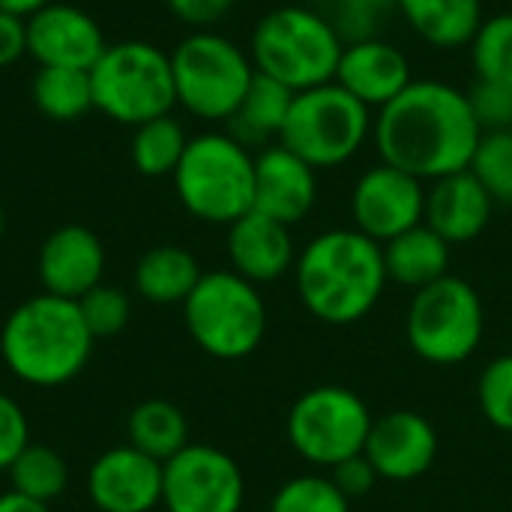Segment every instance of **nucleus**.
<instances>
[{
  "label": "nucleus",
  "instance_id": "f257e3e1",
  "mask_svg": "<svg viewBox=\"0 0 512 512\" xmlns=\"http://www.w3.org/2000/svg\"><path fill=\"white\" fill-rule=\"evenodd\" d=\"M480 138L483 126L468 93L435 78H414L390 105L375 111L372 123L381 162L423 183L468 171Z\"/></svg>",
  "mask_w": 512,
  "mask_h": 512
},
{
  "label": "nucleus",
  "instance_id": "f03ea898",
  "mask_svg": "<svg viewBox=\"0 0 512 512\" xmlns=\"http://www.w3.org/2000/svg\"><path fill=\"white\" fill-rule=\"evenodd\" d=\"M387 282L384 246L357 228L321 231L297 252V297L321 324L351 327L363 321L378 306Z\"/></svg>",
  "mask_w": 512,
  "mask_h": 512
},
{
  "label": "nucleus",
  "instance_id": "7ed1b4c3",
  "mask_svg": "<svg viewBox=\"0 0 512 512\" xmlns=\"http://www.w3.org/2000/svg\"><path fill=\"white\" fill-rule=\"evenodd\" d=\"M78 300L36 294L15 306L0 327V357L9 375L27 387L51 390L75 381L93 354Z\"/></svg>",
  "mask_w": 512,
  "mask_h": 512
},
{
  "label": "nucleus",
  "instance_id": "20e7f679",
  "mask_svg": "<svg viewBox=\"0 0 512 512\" xmlns=\"http://www.w3.org/2000/svg\"><path fill=\"white\" fill-rule=\"evenodd\" d=\"M345 39L315 6H276L252 30L249 57L255 72L294 93L336 81Z\"/></svg>",
  "mask_w": 512,
  "mask_h": 512
},
{
  "label": "nucleus",
  "instance_id": "39448f33",
  "mask_svg": "<svg viewBox=\"0 0 512 512\" xmlns=\"http://www.w3.org/2000/svg\"><path fill=\"white\" fill-rule=\"evenodd\" d=\"M171 177L183 210L207 225H231L255 204V156L228 132L189 138Z\"/></svg>",
  "mask_w": 512,
  "mask_h": 512
},
{
  "label": "nucleus",
  "instance_id": "423d86ee",
  "mask_svg": "<svg viewBox=\"0 0 512 512\" xmlns=\"http://www.w3.org/2000/svg\"><path fill=\"white\" fill-rule=\"evenodd\" d=\"M192 342L213 360H246L267 336V303L249 279L234 270H210L183 303Z\"/></svg>",
  "mask_w": 512,
  "mask_h": 512
},
{
  "label": "nucleus",
  "instance_id": "0eeeda50",
  "mask_svg": "<svg viewBox=\"0 0 512 512\" xmlns=\"http://www.w3.org/2000/svg\"><path fill=\"white\" fill-rule=\"evenodd\" d=\"M90 84L93 108L132 129L177 105L171 54L144 39L108 45L90 69Z\"/></svg>",
  "mask_w": 512,
  "mask_h": 512
},
{
  "label": "nucleus",
  "instance_id": "6e6552de",
  "mask_svg": "<svg viewBox=\"0 0 512 512\" xmlns=\"http://www.w3.org/2000/svg\"><path fill=\"white\" fill-rule=\"evenodd\" d=\"M177 105L204 123H228L243 102L255 66L252 57L216 30H192L171 51Z\"/></svg>",
  "mask_w": 512,
  "mask_h": 512
},
{
  "label": "nucleus",
  "instance_id": "1a4fd4ad",
  "mask_svg": "<svg viewBox=\"0 0 512 512\" xmlns=\"http://www.w3.org/2000/svg\"><path fill=\"white\" fill-rule=\"evenodd\" d=\"M486 333V309L480 291L462 276L414 291L405 312V339L411 351L432 366H459L471 360Z\"/></svg>",
  "mask_w": 512,
  "mask_h": 512
},
{
  "label": "nucleus",
  "instance_id": "9d476101",
  "mask_svg": "<svg viewBox=\"0 0 512 512\" xmlns=\"http://www.w3.org/2000/svg\"><path fill=\"white\" fill-rule=\"evenodd\" d=\"M375 114L336 81L294 93L279 144L309 162L315 171H330L351 162L372 138Z\"/></svg>",
  "mask_w": 512,
  "mask_h": 512
},
{
  "label": "nucleus",
  "instance_id": "9b49d317",
  "mask_svg": "<svg viewBox=\"0 0 512 512\" xmlns=\"http://www.w3.org/2000/svg\"><path fill=\"white\" fill-rule=\"evenodd\" d=\"M372 420L375 417L360 393L339 384H321L294 399L285 417V435L303 462L336 468L363 453Z\"/></svg>",
  "mask_w": 512,
  "mask_h": 512
},
{
  "label": "nucleus",
  "instance_id": "f8f14e48",
  "mask_svg": "<svg viewBox=\"0 0 512 512\" xmlns=\"http://www.w3.org/2000/svg\"><path fill=\"white\" fill-rule=\"evenodd\" d=\"M246 477L234 456L210 444H189L162 465L165 512H243Z\"/></svg>",
  "mask_w": 512,
  "mask_h": 512
},
{
  "label": "nucleus",
  "instance_id": "ddd939ff",
  "mask_svg": "<svg viewBox=\"0 0 512 512\" xmlns=\"http://www.w3.org/2000/svg\"><path fill=\"white\" fill-rule=\"evenodd\" d=\"M423 213L426 183L387 162H378L369 171H363L351 189L354 228L381 246L420 225Z\"/></svg>",
  "mask_w": 512,
  "mask_h": 512
},
{
  "label": "nucleus",
  "instance_id": "4468645a",
  "mask_svg": "<svg viewBox=\"0 0 512 512\" xmlns=\"http://www.w3.org/2000/svg\"><path fill=\"white\" fill-rule=\"evenodd\" d=\"M27 21V54L39 66L93 69L108 48L99 21L72 3H45Z\"/></svg>",
  "mask_w": 512,
  "mask_h": 512
},
{
  "label": "nucleus",
  "instance_id": "2eb2a0df",
  "mask_svg": "<svg viewBox=\"0 0 512 512\" xmlns=\"http://www.w3.org/2000/svg\"><path fill=\"white\" fill-rule=\"evenodd\" d=\"M438 450V432L423 414L387 411L372 420L363 456L372 462L381 480L411 483L435 465Z\"/></svg>",
  "mask_w": 512,
  "mask_h": 512
},
{
  "label": "nucleus",
  "instance_id": "dca6fc26",
  "mask_svg": "<svg viewBox=\"0 0 512 512\" xmlns=\"http://www.w3.org/2000/svg\"><path fill=\"white\" fill-rule=\"evenodd\" d=\"M87 498L99 512H153L162 507V462L132 444L111 447L87 471Z\"/></svg>",
  "mask_w": 512,
  "mask_h": 512
},
{
  "label": "nucleus",
  "instance_id": "f3484780",
  "mask_svg": "<svg viewBox=\"0 0 512 512\" xmlns=\"http://www.w3.org/2000/svg\"><path fill=\"white\" fill-rule=\"evenodd\" d=\"M318 201V171L279 141L255 156V204L252 210L282 222H303Z\"/></svg>",
  "mask_w": 512,
  "mask_h": 512
},
{
  "label": "nucleus",
  "instance_id": "a211bd4d",
  "mask_svg": "<svg viewBox=\"0 0 512 512\" xmlns=\"http://www.w3.org/2000/svg\"><path fill=\"white\" fill-rule=\"evenodd\" d=\"M36 273L45 294L81 300L87 291L102 285L105 246L84 225H63L45 237L36 258Z\"/></svg>",
  "mask_w": 512,
  "mask_h": 512
},
{
  "label": "nucleus",
  "instance_id": "6ab92c4d",
  "mask_svg": "<svg viewBox=\"0 0 512 512\" xmlns=\"http://www.w3.org/2000/svg\"><path fill=\"white\" fill-rule=\"evenodd\" d=\"M411 81V63L405 51L393 42L378 36L345 42L336 69V84L348 90L357 102H363L369 111H381L384 105H390Z\"/></svg>",
  "mask_w": 512,
  "mask_h": 512
},
{
  "label": "nucleus",
  "instance_id": "aec40b11",
  "mask_svg": "<svg viewBox=\"0 0 512 512\" xmlns=\"http://www.w3.org/2000/svg\"><path fill=\"white\" fill-rule=\"evenodd\" d=\"M225 249H228L231 270L249 279L252 285L279 282L297 264V246L291 228L258 210H249L246 216L228 225Z\"/></svg>",
  "mask_w": 512,
  "mask_h": 512
},
{
  "label": "nucleus",
  "instance_id": "412c9836",
  "mask_svg": "<svg viewBox=\"0 0 512 512\" xmlns=\"http://www.w3.org/2000/svg\"><path fill=\"white\" fill-rule=\"evenodd\" d=\"M492 213L495 201L471 171L447 174L441 180H432L426 189L423 222L450 246L477 240L489 228Z\"/></svg>",
  "mask_w": 512,
  "mask_h": 512
},
{
  "label": "nucleus",
  "instance_id": "4be33fe9",
  "mask_svg": "<svg viewBox=\"0 0 512 512\" xmlns=\"http://www.w3.org/2000/svg\"><path fill=\"white\" fill-rule=\"evenodd\" d=\"M450 243L438 237L426 222L384 243V267L387 279L420 291L450 273Z\"/></svg>",
  "mask_w": 512,
  "mask_h": 512
},
{
  "label": "nucleus",
  "instance_id": "5701e85b",
  "mask_svg": "<svg viewBox=\"0 0 512 512\" xmlns=\"http://www.w3.org/2000/svg\"><path fill=\"white\" fill-rule=\"evenodd\" d=\"M408 27L435 48H462L486 18L483 0H393Z\"/></svg>",
  "mask_w": 512,
  "mask_h": 512
},
{
  "label": "nucleus",
  "instance_id": "b1692460",
  "mask_svg": "<svg viewBox=\"0 0 512 512\" xmlns=\"http://www.w3.org/2000/svg\"><path fill=\"white\" fill-rule=\"evenodd\" d=\"M204 276L198 258L183 246H153L135 264V291L153 306H183Z\"/></svg>",
  "mask_w": 512,
  "mask_h": 512
},
{
  "label": "nucleus",
  "instance_id": "393cba45",
  "mask_svg": "<svg viewBox=\"0 0 512 512\" xmlns=\"http://www.w3.org/2000/svg\"><path fill=\"white\" fill-rule=\"evenodd\" d=\"M294 102V90L285 84L255 72L243 102L237 105L234 117L228 120V135H234L243 147H270V141L282 135L288 111Z\"/></svg>",
  "mask_w": 512,
  "mask_h": 512
},
{
  "label": "nucleus",
  "instance_id": "a878e982",
  "mask_svg": "<svg viewBox=\"0 0 512 512\" xmlns=\"http://www.w3.org/2000/svg\"><path fill=\"white\" fill-rule=\"evenodd\" d=\"M126 438L135 450L147 453L162 465L192 444L186 414L165 399H147L135 405L126 420Z\"/></svg>",
  "mask_w": 512,
  "mask_h": 512
},
{
  "label": "nucleus",
  "instance_id": "bb28decb",
  "mask_svg": "<svg viewBox=\"0 0 512 512\" xmlns=\"http://www.w3.org/2000/svg\"><path fill=\"white\" fill-rule=\"evenodd\" d=\"M30 99L39 114L54 123L81 120L93 108V84L87 69L39 66L30 84Z\"/></svg>",
  "mask_w": 512,
  "mask_h": 512
},
{
  "label": "nucleus",
  "instance_id": "cd10ccee",
  "mask_svg": "<svg viewBox=\"0 0 512 512\" xmlns=\"http://www.w3.org/2000/svg\"><path fill=\"white\" fill-rule=\"evenodd\" d=\"M186 147H189V135L183 129V123L177 117L165 114V117H156V120L135 126L129 156H132V165L138 174L168 177L177 171Z\"/></svg>",
  "mask_w": 512,
  "mask_h": 512
},
{
  "label": "nucleus",
  "instance_id": "c85d7f7f",
  "mask_svg": "<svg viewBox=\"0 0 512 512\" xmlns=\"http://www.w3.org/2000/svg\"><path fill=\"white\" fill-rule=\"evenodd\" d=\"M9 474V486L12 492L51 504L54 498H60L69 486V465L66 459L42 444H30L6 471Z\"/></svg>",
  "mask_w": 512,
  "mask_h": 512
},
{
  "label": "nucleus",
  "instance_id": "c756f323",
  "mask_svg": "<svg viewBox=\"0 0 512 512\" xmlns=\"http://www.w3.org/2000/svg\"><path fill=\"white\" fill-rule=\"evenodd\" d=\"M468 48L477 81H512V12L486 15Z\"/></svg>",
  "mask_w": 512,
  "mask_h": 512
},
{
  "label": "nucleus",
  "instance_id": "7c9ffc66",
  "mask_svg": "<svg viewBox=\"0 0 512 512\" xmlns=\"http://www.w3.org/2000/svg\"><path fill=\"white\" fill-rule=\"evenodd\" d=\"M495 204L512 207V129L483 132L468 168Z\"/></svg>",
  "mask_w": 512,
  "mask_h": 512
},
{
  "label": "nucleus",
  "instance_id": "2f4dec72",
  "mask_svg": "<svg viewBox=\"0 0 512 512\" xmlns=\"http://www.w3.org/2000/svg\"><path fill=\"white\" fill-rule=\"evenodd\" d=\"M267 512H351V501L336 489L330 474H300L276 489Z\"/></svg>",
  "mask_w": 512,
  "mask_h": 512
},
{
  "label": "nucleus",
  "instance_id": "473e14b6",
  "mask_svg": "<svg viewBox=\"0 0 512 512\" xmlns=\"http://www.w3.org/2000/svg\"><path fill=\"white\" fill-rule=\"evenodd\" d=\"M477 405L489 426L512 435V354L495 357L480 372Z\"/></svg>",
  "mask_w": 512,
  "mask_h": 512
},
{
  "label": "nucleus",
  "instance_id": "72a5a7b5",
  "mask_svg": "<svg viewBox=\"0 0 512 512\" xmlns=\"http://www.w3.org/2000/svg\"><path fill=\"white\" fill-rule=\"evenodd\" d=\"M78 309L93 339H108V336L123 333L132 318V303L126 291L111 288V285H96L93 291H87L78 300Z\"/></svg>",
  "mask_w": 512,
  "mask_h": 512
},
{
  "label": "nucleus",
  "instance_id": "f704fd0d",
  "mask_svg": "<svg viewBox=\"0 0 512 512\" xmlns=\"http://www.w3.org/2000/svg\"><path fill=\"white\" fill-rule=\"evenodd\" d=\"M468 99L483 132L512 129V81H477Z\"/></svg>",
  "mask_w": 512,
  "mask_h": 512
},
{
  "label": "nucleus",
  "instance_id": "c9c22d12",
  "mask_svg": "<svg viewBox=\"0 0 512 512\" xmlns=\"http://www.w3.org/2000/svg\"><path fill=\"white\" fill-rule=\"evenodd\" d=\"M27 447H30L27 414L9 393H0V471H9L12 462Z\"/></svg>",
  "mask_w": 512,
  "mask_h": 512
},
{
  "label": "nucleus",
  "instance_id": "e433bc0d",
  "mask_svg": "<svg viewBox=\"0 0 512 512\" xmlns=\"http://www.w3.org/2000/svg\"><path fill=\"white\" fill-rule=\"evenodd\" d=\"M330 480L336 483V489H339L348 501H357V498L372 495L381 477H378V471L372 468V462H369L363 453H357V456L339 462L336 468H330Z\"/></svg>",
  "mask_w": 512,
  "mask_h": 512
},
{
  "label": "nucleus",
  "instance_id": "4c0bfd02",
  "mask_svg": "<svg viewBox=\"0 0 512 512\" xmlns=\"http://www.w3.org/2000/svg\"><path fill=\"white\" fill-rule=\"evenodd\" d=\"M171 15L177 21H183L192 30H213V24H219L237 0H165Z\"/></svg>",
  "mask_w": 512,
  "mask_h": 512
},
{
  "label": "nucleus",
  "instance_id": "58836bf2",
  "mask_svg": "<svg viewBox=\"0 0 512 512\" xmlns=\"http://www.w3.org/2000/svg\"><path fill=\"white\" fill-rule=\"evenodd\" d=\"M27 54V21L0 9V69L18 63Z\"/></svg>",
  "mask_w": 512,
  "mask_h": 512
},
{
  "label": "nucleus",
  "instance_id": "ea45409f",
  "mask_svg": "<svg viewBox=\"0 0 512 512\" xmlns=\"http://www.w3.org/2000/svg\"><path fill=\"white\" fill-rule=\"evenodd\" d=\"M327 3H330V9H333L330 21L336 24V30H339L342 39H345L348 21H369V27H372V21L378 18L381 6H384V3H393V0H327Z\"/></svg>",
  "mask_w": 512,
  "mask_h": 512
},
{
  "label": "nucleus",
  "instance_id": "a19ab883",
  "mask_svg": "<svg viewBox=\"0 0 512 512\" xmlns=\"http://www.w3.org/2000/svg\"><path fill=\"white\" fill-rule=\"evenodd\" d=\"M0 512H51L48 510V504H42V501H33V498H24V495H18V492H3L0 495Z\"/></svg>",
  "mask_w": 512,
  "mask_h": 512
},
{
  "label": "nucleus",
  "instance_id": "79ce46f5",
  "mask_svg": "<svg viewBox=\"0 0 512 512\" xmlns=\"http://www.w3.org/2000/svg\"><path fill=\"white\" fill-rule=\"evenodd\" d=\"M45 3H51V0H0V9L3 12H12V15H18V18H30L36 9H42Z\"/></svg>",
  "mask_w": 512,
  "mask_h": 512
},
{
  "label": "nucleus",
  "instance_id": "37998d69",
  "mask_svg": "<svg viewBox=\"0 0 512 512\" xmlns=\"http://www.w3.org/2000/svg\"><path fill=\"white\" fill-rule=\"evenodd\" d=\"M3 231H6V216H3V207H0V237H3Z\"/></svg>",
  "mask_w": 512,
  "mask_h": 512
}]
</instances>
